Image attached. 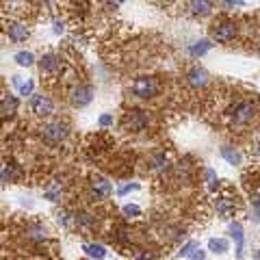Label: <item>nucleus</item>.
<instances>
[{
    "label": "nucleus",
    "mask_w": 260,
    "mask_h": 260,
    "mask_svg": "<svg viewBox=\"0 0 260 260\" xmlns=\"http://www.w3.org/2000/svg\"><path fill=\"white\" fill-rule=\"evenodd\" d=\"M74 221H76L78 225H83V228H91V225L95 223V219H93L91 215H87V213H76V215H74Z\"/></svg>",
    "instance_id": "23"
},
{
    "label": "nucleus",
    "mask_w": 260,
    "mask_h": 260,
    "mask_svg": "<svg viewBox=\"0 0 260 260\" xmlns=\"http://www.w3.org/2000/svg\"><path fill=\"white\" fill-rule=\"evenodd\" d=\"M18 107H20L18 98H13V95L3 98V100H0V119H11V117H15Z\"/></svg>",
    "instance_id": "14"
},
{
    "label": "nucleus",
    "mask_w": 260,
    "mask_h": 260,
    "mask_svg": "<svg viewBox=\"0 0 260 260\" xmlns=\"http://www.w3.org/2000/svg\"><path fill=\"white\" fill-rule=\"evenodd\" d=\"M195 247H198V245H195V243H193V241H189V243H184V247H182L180 251H178V256H180V258H189V254H191V251H193Z\"/></svg>",
    "instance_id": "25"
},
{
    "label": "nucleus",
    "mask_w": 260,
    "mask_h": 260,
    "mask_svg": "<svg viewBox=\"0 0 260 260\" xmlns=\"http://www.w3.org/2000/svg\"><path fill=\"white\" fill-rule=\"evenodd\" d=\"M137 189H139V184H137V182H133V184H124V186L119 189V195H126V193L137 191Z\"/></svg>",
    "instance_id": "29"
},
{
    "label": "nucleus",
    "mask_w": 260,
    "mask_h": 260,
    "mask_svg": "<svg viewBox=\"0 0 260 260\" xmlns=\"http://www.w3.org/2000/svg\"><path fill=\"white\" fill-rule=\"evenodd\" d=\"M254 260H260V249H258L256 254H254Z\"/></svg>",
    "instance_id": "32"
},
{
    "label": "nucleus",
    "mask_w": 260,
    "mask_h": 260,
    "mask_svg": "<svg viewBox=\"0 0 260 260\" xmlns=\"http://www.w3.org/2000/svg\"><path fill=\"white\" fill-rule=\"evenodd\" d=\"M28 104H30V111L37 117H50L54 113V100L46 93H32Z\"/></svg>",
    "instance_id": "6"
},
{
    "label": "nucleus",
    "mask_w": 260,
    "mask_h": 260,
    "mask_svg": "<svg viewBox=\"0 0 260 260\" xmlns=\"http://www.w3.org/2000/svg\"><path fill=\"white\" fill-rule=\"evenodd\" d=\"M210 48H213V44H210V39H200V42H195V44H191L189 46V52H191V56H204Z\"/></svg>",
    "instance_id": "19"
},
{
    "label": "nucleus",
    "mask_w": 260,
    "mask_h": 260,
    "mask_svg": "<svg viewBox=\"0 0 260 260\" xmlns=\"http://www.w3.org/2000/svg\"><path fill=\"white\" fill-rule=\"evenodd\" d=\"M148 113L141 109H128L124 113V119H121V126H124L126 133H143L148 128Z\"/></svg>",
    "instance_id": "5"
},
{
    "label": "nucleus",
    "mask_w": 260,
    "mask_h": 260,
    "mask_svg": "<svg viewBox=\"0 0 260 260\" xmlns=\"http://www.w3.org/2000/svg\"><path fill=\"white\" fill-rule=\"evenodd\" d=\"M237 35H239L237 22H232L228 18H219L213 22V26H210V39L217 44H230L237 39Z\"/></svg>",
    "instance_id": "2"
},
{
    "label": "nucleus",
    "mask_w": 260,
    "mask_h": 260,
    "mask_svg": "<svg viewBox=\"0 0 260 260\" xmlns=\"http://www.w3.org/2000/svg\"><path fill=\"white\" fill-rule=\"evenodd\" d=\"M204 251H202V249H198V247H195L193 251H191V254H189V260H204Z\"/></svg>",
    "instance_id": "30"
},
{
    "label": "nucleus",
    "mask_w": 260,
    "mask_h": 260,
    "mask_svg": "<svg viewBox=\"0 0 260 260\" xmlns=\"http://www.w3.org/2000/svg\"><path fill=\"white\" fill-rule=\"evenodd\" d=\"M251 206H254V210H256V213L260 215V191H254V193H251Z\"/></svg>",
    "instance_id": "28"
},
{
    "label": "nucleus",
    "mask_w": 260,
    "mask_h": 260,
    "mask_svg": "<svg viewBox=\"0 0 260 260\" xmlns=\"http://www.w3.org/2000/svg\"><path fill=\"white\" fill-rule=\"evenodd\" d=\"M39 135H42V139H46L48 143H61L70 137V124L63 119L44 121L42 128H39Z\"/></svg>",
    "instance_id": "3"
},
{
    "label": "nucleus",
    "mask_w": 260,
    "mask_h": 260,
    "mask_svg": "<svg viewBox=\"0 0 260 260\" xmlns=\"http://www.w3.org/2000/svg\"><path fill=\"white\" fill-rule=\"evenodd\" d=\"M165 162H167V154H165V152L154 154V158H152V169H162V167H165Z\"/></svg>",
    "instance_id": "24"
},
{
    "label": "nucleus",
    "mask_w": 260,
    "mask_h": 260,
    "mask_svg": "<svg viewBox=\"0 0 260 260\" xmlns=\"http://www.w3.org/2000/svg\"><path fill=\"white\" fill-rule=\"evenodd\" d=\"M230 234H232V239L237 241V260H243L245 258V254H243V225L239 221H234L230 223Z\"/></svg>",
    "instance_id": "16"
},
{
    "label": "nucleus",
    "mask_w": 260,
    "mask_h": 260,
    "mask_svg": "<svg viewBox=\"0 0 260 260\" xmlns=\"http://www.w3.org/2000/svg\"><path fill=\"white\" fill-rule=\"evenodd\" d=\"M130 91L135 98H141V100H152L160 93V83L156 76H139L130 85Z\"/></svg>",
    "instance_id": "4"
},
{
    "label": "nucleus",
    "mask_w": 260,
    "mask_h": 260,
    "mask_svg": "<svg viewBox=\"0 0 260 260\" xmlns=\"http://www.w3.org/2000/svg\"><path fill=\"white\" fill-rule=\"evenodd\" d=\"M89 191H91L93 200H107L111 195V182L100 174H93L89 178Z\"/></svg>",
    "instance_id": "8"
},
{
    "label": "nucleus",
    "mask_w": 260,
    "mask_h": 260,
    "mask_svg": "<svg viewBox=\"0 0 260 260\" xmlns=\"http://www.w3.org/2000/svg\"><path fill=\"white\" fill-rule=\"evenodd\" d=\"M83 260H85V258H83Z\"/></svg>",
    "instance_id": "33"
},
{
    "label": "nucleus",
    "mask_w": 260,
    "mask_h": 260,
    "mask_svg": "<svg viewBox=\"0 0 260 260\" xmlns=\"http://www.w3.org/2000/svg\"><path fill=\"white\" fill-rule=\"evenodd\" d=\"M13 85L18 87L20 95H32V91H35V80H22V76H13Z\"/></svg>",
    "instance_id": "18"
},
{
    "label": "nucleus",
    "mask_w": 260,
    "mask_h": 260,
    "mask_svg": "<svg viewBox=\"0 0 260 260\" xmlns=\"http://www.w3.org/2000/svg\"><path fill=\"white\" fill-rule=\"evenodd\" d=\"M215 208H217V213L221 215V219H232L234 213H237V195H217V200H215Z\"/></svg>",
    "instance_id": "9"
},
{
    "label": "nucleus",
    "mask_w": 260,
    "mask_h": 260,
    "mask_svg": "<svg viewBox=\"0 0 260 260\" xmlns=\"http://www.w3.org/2000/svg\"><path fill=\"white\" fill-rule=\"evenodd\" d=\"M124 215H128V217H139L141 215V208L135 206V204H126L124 206Z\"/></svg>",
    "instance_id": "26"
},
{
    "label": "nucleus",
    "mask_w": 260,
    "mask_h": 260,
    "mask_svg": "<svg viewBox=\"0 0 260 260\" xmlns=\"http://www.w3.org/2000/svg\"><path fill=\"white\" fill-rule=\"evenodd\" d=\"M215 5L213 0H186V13L191 15V18H208L210 13H213Z\"/></svg>",
    "instance_id": "10"
},
{
    "label": "nucleus",
    "mask_w": 260,
    "mask_h": 260,
    "mask_svg": "<svg viewBox=\"0 0 260 260\" xmlns=\"http://www.w3.org/2000/svg\"><path fill=\"white\" fill-rule=\"evenodd\" d=\"M20 178H22V169H20L18 162L9 160V162H5V165L0 167V182L3 184H15Z\"/></svg>",
    "instance_id": "12"
},
{
    "label": "nucleus",
    "mask_w": 260,
    "mask_h": 260,
    "mask_svg": "<svg viewBox=\"0 0 260 260\" xmlns=\"http://www.w3.org/2000/svg\"><path fill=\"white\" fill-rule=\"evenodd\" d=\"M61 68H63V61H61V56H56L54 52H46L42 59H39V70H42V74L52 76Z\"/></svg>",
    "instance_id": "11"
},
{
    "label": "nucleus",
    "mask_w": 260,
    "mask_h": 260,
    "mask_svg": "<svg viewBox=\"0 0 260 260\" xmlns=\"http://www.w3.org/2000/svg\"><path fill=\"white\" fill-rule=\"evenodd\" d=\"M208 72L204 68H191L189 72H186V83H189L193 89H202L208 85Z\"/></svg>",
    "instance_id": "13"
},
{
    "label": "nucleus",
    "mask_w": 260,
    "mask_h": 260,
    "mask_svg": "<svg viewBox=\"0 0 260 260\" xmlns=\"http://www.w3.org/2000/svg\"><path fill=\"white\" fill-rule=\"evenodd\" d=\"M83 251H85L89 258H93V260L107 258V247L100 245V243H85V245H83Z\"/></svg>",
    "instance_id": "17"
},
{
    "label": "nucleus",
    "mask_w": 260,
    "mask_h": 260,
    "mask_svg": "<svg viewBox=\"0 0 260 260\" xmlns=\"http://www.w3.org/2000/svg\"><path fill=\"white\" fill-rule=\"evenodd\" d=\"M98 124H100L102 128L113 126V115H111V113H104V115H100V119H98Z\"/></svg>",
    "instance_id": "27"
},
{
    "label": "nucleus",
    "mask_w": 260,
    "mask_h": 260,
    "mask_svg": "<svg viewBox=\"0 0 260 260\" xmlns=\"http://www.w3.org/2000/svg\"><path fill=\"white\" fill-rule=\"evenodd\" d=\"M208 249L215 254H225L228 251V241L225 239H210L208 241Z\"/></svg>",
    "instance_id": "22"
},
{
    "label": "nucleus",
    "mask_w": 260,
    "mask_h": 260,
    "mask_svg": "<svg viewBox=\"0 0 260 260\" xmlns=\"http://www.w3.org/2000/svg\"><path fill=\"white\" fill-rule=\"evenodd\" d=\"M91 100H93V87L91 85H76L70 91V104L76 109L87 107Z\"/></svg>",
    "instance_id": "7"
},
{
    "label": "nucleus",
    "mask_w": 260,
    "mask_h": 260,
    "mask_svg": "<svg viewBox=\"0 0 260 260\" xmlns=\"http://www.w3.org/2000/svg\"><path fill=\"white\" fill-rule=\"evenodd\" d=\"M258 113H260V107H258V102L251 98V100H237L232 104L230 109L225 111V117L228 121H230V126H249L251 121H254L258 117Z\"/></svg>",
    "instance_id": "1"
},
{
    "label": "nucleus",
    "mask_w": 260,
    "mask_h": 260,
    "mask_svg": "<svg viewBox=\"0 0 260 260\" xmlns=\"http://www.w3.org/2000/svg\"><path fill=\"white\" fill-rule=\"evenodd\" d=\"M15 63L22 65V68H30V65L35 63V54L28 52V50H22V52L15 54Z\"/></svg>",
    "instance_id": "21"
},
{
    "label": "nucleus",
    "mask_w": 260,
    "mask_h": 260,
    "mask_svg": "<svg viewBox=\"0 0 260 260\" xmlns=\"http://www.w3.org/2000/svg\"><path fill=\"white\" fill-rule=\"evenodd\" d=\"M256 154L260 156V139H258V143H256Z\"/></svg>",
    "instance_id": "31"
},
{
    "label": "nucleus",
    "mask_w": 260,
    "mask_h": 260,
    "mask_svg": "<svg viewBox=\"0 0 260 260\" xmlns=\"http://www.w3.org/2000/svg\"><path fill=\"white\" fill-rule=\"evenodd\" d=\"M7 32H9V39L13 42H24V39L28 37V26L26 24H20V22H11L9 26H7Z\"/></svg>",
    "instance_id": "15"
},
{
    "label": "nucleus",
    "mask_w": 260,
    "mask_h": 260,
    "mask_svg": "<svg viewBox=\"0 0 260 260\" xmlns=\"http://www.w3.org/2000/svg\"><path fill=\"white\" fill-rule=\"evenodd\" d=\"M219 152H221V156L228 160V162H230V165H241V152L237 150V148H232V145H223V148L221 150H219Z\"/></svg>",
    "instance_id": "20"
}]
</instances>
